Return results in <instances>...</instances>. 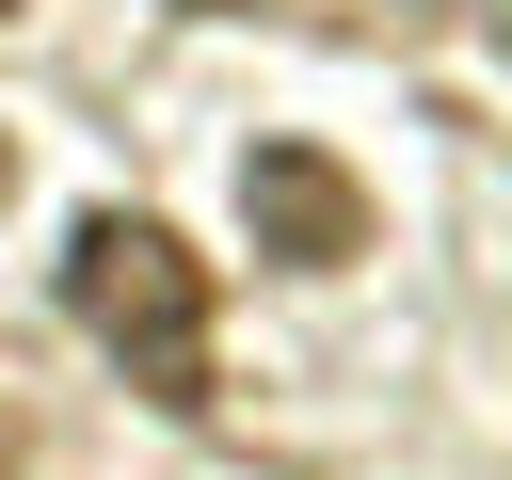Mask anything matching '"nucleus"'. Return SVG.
<instances>
[{"mask_svg":"<svg viewBox=\"0 0 512 480\" xmlns=\"http://www.w3.org/2000/svg\"><path fill=\"white\" fill-rule=\"evenodd\" d=\"M0 16H16V0H0Z\"/></svg>","mask_w":512,"mask_h":480,"instance_id":"6","label":"nucleus"},{"mask_svg":"<svg viewBox=\"0 0 512 480\" xmlns=\"http://www.w3.org/2000/svg\"><path fill=\"white\" fill-rule=\"evenodd\" d=\"M0 480H16V432H0Z\"/></svg>","mask_w":512,"mask_h":480,"instance_id":"4","label":"nucleus"},{"mask_svg":"<svg viewBox=\"0 0 512 480\" xmlns=\"http://www.w3.org/2000/svg\"><path fill=\"white\" fill-rule=\"evenodd\" d=\"M240 224H256L272 272H352V256H368V176H352L336 144L272 128V144H240Z\"/></svg>","mask_w":512,"mask_h":480,"instance_id":"2","label":"nucleus"},{"mask_svg":"<svg viewBox=\"0 0 512 480\" xmlns=\"http://www.w3.org/2000/svg\"><path fill=\"white\" fill-rule=\"evenodd\" d=\"M64 320H80L160 416H208V256H192L160 208H80V240H64Z\"/></svg>","mask_w":512,"mask_h":480,"instance_id":"1","label":"nucleus"},{"mask_svg":"<svg viewBox=\"0 0 512 480\" xmlns=\"http://www.w3.org/2000/svg\"><path fill=\"white\" fill-rule=\"evenodd\" d=\"M0 192H16V144H0Z\"/></svg>","mask_w":512,"mask_h":480,"instance_id":"3","label":"nucleus"},{"mask_svg":"<svg viewBox=\"0 0 512 480\" xmlns=\"http://www.w3.org/2000/svg\"><path fill=\"white\" fill-rule=\"evenodd\" d=\"M448 16H480V0H448Z\"/></svg>","mask_w":512,"mask_h":480,"instance_id":"5","label":"nucleus"}]
</instances>
